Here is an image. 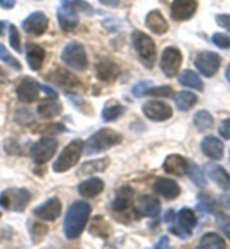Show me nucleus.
Instances as JSON below:
<instances>
[{
	"label": "nucleus",
	"mask_w": 230,
	"mask_h": 249,
	"mask_svg": "<svg viewBox=\"0 0 230 249\" xmlns=\"http://www.w3.org/2000/svg\"><path fill=\"white\" fill-rule=\"evenodd\" d=\"M6 27H7V23H6V21H5V20H0V36L5 35Z\"/></svg>",
	"instance_id": "55"
},
{
	"label": "nucleus",
	"mask_w": 230,
	"mask_h": 249,
	"mask_svg": "<svg viewBox=\"0 0 230 249\" xmlns=\"http://www.w3.org/2000/svg\"><path fill=\"white\" fill-rule=\"evenodd\" d=\"M189 167V163L187 159L183 156L178 155V154H172L169 155L164 160L163 163V170L166 172L167 174L174 175V177L181 178L187 174Z\"/></svg>",
	"instance_id": "22"
},
{
	"label": "nucleus",
	"mask_w": 230,
	"mask_h": 249,
	"mask_svg": "<svg viewBox=\"0 0 230 249\" xmlns=\"http://www.w3.org/2000/svg\"><path fill=\"white\" fill-rule=\"evenodd\" d=\"M204 172L224 191H230V174L224 166L216 163L204 164Z\"/></svg>",
	"instance_id": "18"
},
{
	"label": "nucleus",
	"mask_w": 230,
	"mask_h": 249,
	"mask_svg": "<svg viewBox=\"0 0 230 249\" xmlns=\"http://www.w3.org/2000/svg\"><path fill=\"white\" fill-rule=\"evenodd\" d=\"M91 206L87 201H76L68 209L64 218V235L69 240H74L85 231L87 223L89 221Z\"/></svg>",
	"instance_id": "1"
},
{
	"label": "nucleus",
	"mask_w": 230,
	"mask_h": 249,
	"mask_svg": "<svg viewBox=\"0 0 230 249\" xmlns=\"http://www.w3.org/2000/svg\"><path fill=\"white\" fill-rule=\"evenodd\" d=\"M65 130H67V128H65L62 124H50V126H47L46 129L44 130V133H45L47 136L54 137V135L62 134V133H64Z\"/></svg>",
	"instance_id": "49"
},
{
	"label": "nucleus",
	"mask_w": 230,
	"mask_h": 249,
	"mask_svg": "<svg viewBox=\"0 0 230 249\" xmlns=\"http://www.w3.org/2000/svg\"><path fill=\"white\" fill-rule=\"evenodd\" d=\"M133 46L136 51L142 64L147 69H153L158 56L156 45L153 39L147 34L141 31H134L131 34Z\"/></svg>",
	"instance_id": "3"
},
{
	"label": "nucleus",
	"mask_w": 230,
	"mask_h": 249,
	"mask_svg": "<svg viewBox=\"0 0 230 249\" xmlns=\"http://www.w3.org/2000/svg\"><path fill=\"white\" fill-rule=\"evenodd\" d=\"M177 81L181 86L191 88V89L200 91V92L204 89V84L201 78L195 72H193L192 70H184L181 74H178Z\"/></svg>",
	"instance_id": "30"
},
{
	"label": "nucleus",
	"mask_w": 230,
	"mask_h": 249,
	"mask_svg": "<svg viewBox=\"0 0 230 249\" xmlns=\"http://www.w3.org/2000/svg\"><path fill=\"white\" fill-rule=\"evenodd\" d=\"M160 208L162 204L158 197L151 194H145L138 199L135 212L138 217L158 218L160 213Z\"/></svg>",
	"instance_id": "16"
},
{
	"label": "nucleus",
	"mask_w": 230,
	"mask_h": 249,
	"mask_svg": "<svg viewBox=\"0 0 230 249\" xmlns=\"http://www.w3.org/2000/svg\"><path fill=\"white\" fill-rule=\"evenodd\" d=\"M226 241L218 233L207 232L200 239L198 248L201 249H224L226 248Z\"/></svg>",
	"instance_id": "33"
},
{
	"label": "nucleus",
	"mask_w": 230,
	"mask_h": 249,
	"mask_svg": "<svg viewBox=\"0 0 230 249\" xmlns=\"http://www.w3.org/2000/svg\"><path fill=\"white\" fill-rule=\"evenodd\" d=\"M0 61H2L3 63L9 65L10 68L16 70V71H20L21 70L20 62L17 58H15L1 43H0Z\"/></svg>",
	"instance_id": "40"
},
{
	"label": "nucleus",
	"mask_w": 230,
	"mask_h": 249,
	"mask_svg": "<svg viewBox=\"0 0 230 249\" xmlns=\"http://www.w3.org/2000/svg\"><path fill=\"white\" fill-rule=\"evenodd\" d=\"M183 62V55L177 47L167 46L163 51L159 61V68L166 78H174L177 75Z\"/></svg>",
	"instance_id": "9"
},
{
	"label": "nucleus",
	"mask_w": 230,
	"mask_h": 249,
	"mask_svg": "<svg viewBox=\"0 0 230 249\" xmlns=\"http://www.w3.org/2000/svg\"><path fill=\"white\" fill-rule=\"evenodd\" d=\"M193 124L198 131L204 133V131L211 129L213 127L214 120L211 113L207 110H199L193 116Z\"/></svg>",
	"instance_id": "34"
},
{
	"label": "nucleus",
	"mask_w": 230,
	"mask_h": 249,
	"mask_svg": "<svg viewBox=\"0 0 230 249\" xmlns=\"http://www.w3.org/2000/svg\"><path fill=\"white\" fill-rule=\"evenodd\" d=\"M58 147V142L53 136H46L39 138L37 142L32 145L29 149V155L33 162L37 165H43L52 160L55 155Z\"/></svg>",
	"instance_id": "7"
},
{
	"label": "nucleus",
	"mask_w": 230,
	"mask_h": 249,
	"mask_svg": "<svg viewBox=\"0 0 230 249\" xmlns=\"http://www.w3.org/2000/svg\"><path fill=\"white\" fill-rule=\"evenodd\" d=\"M196 223H198V219L195 211L190 208H182L175 215L173 222H171L169 230L181 239H188L192 236Z\"/></svg>",
	"instance_id": "6"
},
{
	"label": "nucleus",
	"mask_w": 230,
	"mask_h": 249,
	"mask_svg": "<svg viewBox=\"0 0 230 249\" xmlns=\"http://www.w3.org/2000/svg\"><path fill=\"white\" fill-rule=\"evenodd\" d=\"M61 5L72 9L75 13H81L85 15H93L94 9L87 0H60Z\"/></svg>",
	"instance_id": "36"
},
{
	"label": "nucleus",
	"mask_w": 230,
	"mask_h": 249,
	"mask_svg": "<svg viewBox=\"0 0 230 249\" xmlns=\"http://www.w3.org/2000/svg\"><path fill=\"white\" fill-rule=\"evenodd\" d=\"M24 32L33 36H42L49 28V18L43 12H34L21 23Z\"/></svg>",
	"instance_id": "13"
},
{
	"label": "nucleus",
	"mask_w": 230,
	"mask_h": 249,
	"mask_svg": "<svg viewBox=\"0 0 230 249\" xmlns=\"http://www.w3.org/2000/svg\"><path fill=\"white\" fill-rule=\"evenodd\" d=\"M110 160L108 157H102V159L92 160L89 162H85L78 170V175L80 177H88V175H93L96 173H102L107 170Z\"/></svg>",
	"instance_id": "28"
},
{
	"label": "nucleus",
	"mask_w": 230,
	"mask_h": 249,
	"mask_svg": "<svg viewBox=\"0 0 230 249\" xmlns=\"http://www.w3.org/2000/svg\"><path fill=\"white\" fill-rule=\"evenodd\" d=\"M222 199H224L222 201H224L226 206H227V207H228V209L230 210V193H228L227 196H222Z\"/></svg>",
	"instance_id": "56"
},
{
	"label": "nucleus",
	"mask_w": 230,
	"mask_h": 249,
	"mask_svg": "<svg viewBox=\"0 0 230 249\" xmlns=\"http://www.w3.org/2000/svg\"><path fill=\"white\" fill-rule=\"evenodd\" d=\"M146 96H151L155 98H172L174 96V90L169 86H152L147 90V92H146Z\"/></svg>",
	"instance_id": "41"
},
{
	"label": "nucleus",
	"mask_w": 230,
	"mask_h": 249,
	"mask_svg": "<svg viewBox=\"0 0 230 249\" xmlns=\"http://www.w3.org/2000/svg\"><path fill=\"white\" fill-rule=\"evenodd\" d=\"M41 90H43V92L46 93V96L51 98V99H57L58 98V94L57 92L52 88L49 87V86H45V84H41Z\"/></svg>",
	"instance_id": "51"
},
{
	"label": "nucleus",
	"mask_w": 230,
	"mask_h": 249,
	"mask_svg": "<svg viewBox=\"0 0 230 249\" xmlns=\"http://www.w3.org/2000/svg\"><path fill=\"white\" fill-rule=\"evenodd\" d=\"M16 6V0H0V7L5 10H10Z\"/></svg>",
	"instance_id": "52"
},
{
	"label": "nucleus",
	"mask_w": 230,
	"mask_h": 249,
	"mask_svg": "<svg viewBox=\"0 0 230 249\" xmlns=\"http://www.w3.org/2000/svg\"><path fill=\"white\" fill-rule=\"evenodd\" d=\"M58 26L65 33L73 32L79 25V14L68 7L62 6L57 10Z\"/></svg>",
	"instance_id": "26"
},
{
	"label": "nucleus",
	"mask_w": 230,
	"mask_h": 249,
	"mask_svg": "<svg viewBox=\"0 0 230 249\" xmlns=\"http://www.w3.org/2000/svg\"><path fill=\"white\" fill-rule=\"evenodd\" d=\"M47 80L56 87L61 88L67 93H75L74 91L81 87V82L73 73L69 72L65 69H55L54 71L49 73Z\"/></svg>",
	"instance_id": "11"
},
{
	"label": "nucleus",
	"mask_w": 230,
	"mask_h": 249,
	"mask_svg": "<svg viewBox=\"0 0 230 249\" xmlns=\"http://www.w3.org/2000/svg\"><path fill=\"white\" fill-rule=\"evenodd\" d=\"M9 44L13 47L15 52L20 54L21 53V41H20V34L18 32L17 27L14 24L9 25Z\"/></svg>",
	"instance_id": "44"
},
{
	"label": "nucleus",
	"mask_w": 230,
	"mask_h": 249,
	"mask_svg": "<svg viewBox=\"0 0 230 249\" xmlns=\"http://www.w3.org/2000/svg\"><path fill=\"white\" fill-rule=\"evenodd\" d=\"M216 23L219 26L230 33V15L229 14H218L216 16Z\"/></svg>",
	"instance_id": "50"
},
{
	"label": "nucleus",
	"mask_w": 230,
	"mask_h": 249,
	"mask_svg": "<svg viewBox=\"0 0 230 249\" xmlns=\"http://www.w3.org/2000/svg\"><path fill=\"white\" fill-rule=\"evenodd\" d=\"M134 190L129 185H124L116 191L115 199L112 200L111 208L116 212H124L133 204Z\"/></svg>",
	"instance_id": "25"
},
{
	"label": "nucleus",
	"mask_w": 230,
	"mask_h": 249,
	"mask_svg": "<svg viewBox=\"0 0 230 249\" xmlns=\"http://www.w3.org/2000/svg\"><path fill=\"white\" fill-rule=\"evenodd\" d=\"M195 65L206 78H212L218 73L221 65V57L212 51H203L196 55Z\"/></svg>",
	"instance_id": "10"
},
{
	"label": "nucleus",
	"mask_w": 230,
	"mask_h": 249,
	"mask_svg": "<svg viewBox=\"0 0 230 249\" xmlns=\"http://www.w3.org/2000/svg\"><path fill=\"white\" fill-rule=\"evenodd\" d=\"M98 79L106 83H114L120 75V68L115 62L104 58L96 65Z\"/></svg>",
	"instance_id": "20"
},
{
	"label": "nucleus",
	"mask_w": 230,
	"mask_h": 249,
	"mask_svg": "<svg viewBox=\"0 0 230 249\" xmlns=\"http://www.w3.org/2000/svg\"><path fill=\"white\" fill-rule=\"evenodd\" d=\"M187 175L195 186H198V188H200V189L207 188L208 181H207L206 174H204L202 168L199 165H196V164H195V163L189 164Z\"/></svg>",
	"instance_id": "35"
},
{
	"label": "nucleus",
	"mask_w": 230,
	"mask_h": 249,
	"mask_svg": "<svg viewBox=\"0 0 230 249\" xmlns=\"http://www.w3.org/2000/svg\"><path fill=\"white\" fill-rule=\"evenodd\" d=\"M175 106L180 111H189L198 104V97L190 91H180L174 97Z\"/></svg>",
	"instance_id": "32"
},
{
	"label": "nucleus",
	"mask_w": 230,
	"mask_h": 249,
	"mask_svg": "<svg viewBox=\"0 0 230 249\" xmlns=\"http://www.w3.org/2000/svg\"><path fill=\"white\" fill-rule=\"evenodd\" d=\"M153 190L155 193L159 194L160 196L165 197L167 200H173L177 197L181 193V188L174 180L166 178H160L156 180L154 185H153Z\"/></svg>",
	"instance_id": "23"
},
{
	"label": "nucleus",
	"mask_w": 230,
	"mask_h": 249,
	"mask_svg": "<svg viewBox=\"0 0 230 249\" xmlns=\"http://www.w3.org/2000/svg\"><path fill=\"white\" fill-rule=\"evenodd\" d=\"M62 105L57 101V99H46L43 100L37 107L38 115L43 117V118H54L61 115L62 112Z\"/></svg>",
	"instance_id": "29"
},
{
	"label": "nucleus",
	"mask_w": 230,
	"mask_h": 249,
	"mask_svg": "<svg viewBox=\"0 0 230 249\" xmlns=\"http://www.w3.org/2000/svg\"><path fill=\"white\" fill-rule=\"evenodd\" d=\"M105 182L99 178H91L78 185V192L83 197H94L104 191Z\"/></svg>",
	"instance_id": "27"
},
{
	"label": "nucleus",
	"mask_w": 230,
	"mask_h": 249,
	"mask_svg": "<svg viewBox=\"0 0 230 249\" xmlns=\"http://www.w3.org/2000/svg\"><path fill=\"white\" fill-rule=\"evenodd\" d=\"M145 26L155 35H164L169 32V23L159 10H152L145 18Z\"/></svg>",
	"instance_id": "24"
},
{
	"label": "nucleus",
	"mask_w": 230,
	"mask_h": 249,
	"mask_svg": "<svg viewBox=\"0 0 230 249\" xmlns=\"http://www.w3.org/2000/svg\"><path fill=\"white\" fill-rule=\"evenodd\" d=\"M216 223L220 231L230 240V215L224 212H217Z\"/></svg>",
	"instance_id": "43"
},
{
	"label": "nucleus",
	"mask_w": 230,
	"mask_h": 249,
	"mask_svg": "<svg viewBox=\"0 0 230 249\" xmlns=\"http://www.w3.org/2000/svg\"><path fill=\"white\" fill-rule=\"evenodd\" d=\"M199 204L198 210L204 212V213H217L218 206L217 202L212 197H210L208 194H199Z\"/></svg>",
	"instance_id": "38"
},
{
	"label": "nucleus",
	"mask_w": 230,
	"mask_h": 249,
	"mask_svg": "<svg viewBox=\"0 0 230 249\" xmlns=\"http://www.w3.org/2000/svg\"><path fill=\"white\" fill-rule=\"evenodd\" d=\"M218 133L222 138L226 139V141H229L230 139V118H226L222 120L218 127Z\"/></svg>",
	"instance_id": "48"
},
{
	"label": "nucleus",
	"mask_w": 230,
	"mask_h": 249,
	"mask_svg": "<svg viewBox=\"0 0 230 249\" xmlns=\"http://www.w3.org/2000/svg\"><path fill=\"white\" fill-rule=\"evenodd\" d=\"M15 122L20 126H28L34 122V115L29 109L20 108L15 113Z\"/></svg>",
	"instance_id": "42"
},
{
	"label": "nucleus",
	"mask_w": 230,
	"mask_h": 249,
	"mask_svg": "<svg viewBox=\"0 0 230 249\" xmlns=\"http://www.w3.org/2000/svg\"><path fill=\"white\" fill-rule=\"evenodd\" d=\"M90 233L94 237L107 238L110 236L111 228L108 225V222H106L102 219V217H96L90 226Z\"/></svg>",
	"instance_id": "37"
},
{
	"label": "nucleus",
	"mask_w": 230,
	"mask_h": 249,
	"mask_svg": "<svg viewBox=\"0 0 230 249\" xmlns=\"http://www.w3.org/2000/svg\"><path fill=\"white\" fill-rule=\"evenodd\" d=\"M170 247V240L167 236H162L155 245V248H169Z\"/></svg>",
	"instance_id": "53"
},
{
	"label": "nucleus",
	"mask_w": 230,
	"mask_h": 249,
	"mask_svg": "<svg viewBox=\"0 0 230 249\" xmlns=\"http://www.w3.org/2000/svg\"><path fill=\"white\" fill-rule=\"evenodd\" d=\"M31 200L32 193L23 188L6 189L0 193V207L7 211L23 212Z\"/></svg>",
	"instance_id": "5"
},
{
	"label": "nucleus",
	"mask_w": 230,
	"mask_h": 249,
	"mask_svg": "<svg viewBox=\"0 0 230 249\" xmlns=\"http://www.w3.org/2000/svg\"><path fill=\"white\" fill-rule=\"evenodd\" d=\"M29 232H31L32 241L36 244H39L41 241L46 237L47 232H49V228L47 226L43 225L39 222H33V225L29 227Z\"/></svg>",
	"instance_id": "39"
},
{
	"label": "nucleus",
	"mask_w": 230,
	"mask_h": 249,
	"mask_svg": "<svg viewBox=\"0 0 230 249\" xmlns=\"http://www.w3.org/2000/svg\"><path fill=\"white\" fill-rule=\"evenodd\" d=\"M0 218H1V212H0Z\"/></svg>",
	"instance_id": "59"
},
{
	"label": "nucleus",
	"mask_w": 230,
	"mask_h": 249,
	"mask_svg": "<svg viewBox=\"0 0 230 249\" xmlns=\"http://www.w3.org/2000/svg\"><path fill=\"white\" fill-rule=\"evenodd\" d=\"M211 41L221 50H230V36L224 33H214Z\"/></svg>",
	"instance_id": "45"
},
{
	"label": "nucleus",
	"mask_w": 230,
	"mask_h": 249,
	"mask_svg": "<svg viewBox=\"0 0 230 249\" xmlns=\"http://www.w3.org/2000/svg\"><path fill=\"white\" fill-rule=\"evenodd\" d=\"M83 147H85V142L81 139H74L69 142L62 149L55 162L53 163V171L55 173H64V172L71 170L73 166L78 164L83 153Z\"/></svg>",
	"instance_id": "4"
},
{
	"label": "nucleus",
	"mask_w": 230,
	"mask_h": 249,
	"mask_svg": "<svg viewBox=\"0 0 230 249\" xmlns=\"http://www.w3.org/2000/svg\"><path fill=\"white\" fill-rule=\"evenodd\" d=\"M175 215H177V212H175L174 210L167 211L165 213V217H164V221H165L166 223L173 222V220L175 219Z\"/></svg>",
	"instance_id": "54"
},
{
	"label": "nucleus",
	"mask_w": 230,
	"mask_h": 249,
	"mask_svg": "<svg viewBox=\"0 0 230 249\" xmlns=\"http://www.w3.org/2000/svg\"><path fill=\"white\" fill-rule=\"evenodd\" d=\"M201 151L212 160H221L225 155V145L214 136H207L201 142Z\"/></svg>",
	"instance_id": "21"
},
{
	"label": "nucleus",
	"mask_w": 230,
	"mask_h": 249,
	"mask_svg": "<svg viewBox=\"0 0 230 249\" xmlns=\"http://www.w3.org/2000/svg\"><path fill=\"white\" fill-rule=\"evenodd\" d=\"M41 84L32 78H25L18 84L16 93L17 98L24 104H32L38 100Z\"/></svg>",
	"instance_id": "17"
},
{
	"label": "nucleus",
	"mask_w": 230,
	"mask_h": 249,
	"mask_svg": "<svg viewBox=\"0 0 230 249\" xmlns=\"http://www.w3.org/2000/svg\"><path fill=\"white\" fill-rule=\"evenodd\" d=\"M142 110L149 120L156 123L166 122L173 116V110L171 106L166 102L158 100L145 102Z\"/></svg>",
	"instance_id": "12"
},
{
	"label": "nucleus",
	"mask_w": 230,
	"mask_h": 249,
	"mask_svg": "<svg viewBox=\"0 0 230 249\" xmlns=\"http://www.w3.org/2000/svg\"><path fill=\"white\" fill-rule=\"evenodd\" d=\"M125 111H126V108L124 107L120 102L116 100H110L106 104V106L104 107V110L101 112L102 120L106 123L114 122V120L120 118V117L125 113Z\"/></svg>",
	"instance_id": "31"
},
{
	"label": "nucleus",
	"mask_w": 230,
	"mask_h": 249,
	"mask_svg": "<svg viewBox=\"0 0 230 249\" xmlns=\"http://www.w3.org/2000/svg\"><path fill=\"white\" fill-rule=\"evenodd\" d=\"M61 60L64 64L76 71H85L89 63L85 46L79 42L69 43L62 51Z\"/></svg>",
	"instance_id": "8"
},
{
	"label": "nucleus",
	"mask_w": 230,
	"mask_h": 249,
	"mask_svg": "<svg viewBox=\"0 0 230 249\" xmlns=\"http://www.w3.org/2000/svg\"><path fill=\"white\" fill-rule=\"evenodd\" d=\"M6 82V75H5V72L2 71L1 69H0V86Z\"/></svg>",
	"instance_id": "57"
},
{
	"label": "nucleus",
	"mask_w": 230,
	"mask_h": 249,
	"mask_svg": "<svg viewBox=\"0 0 230 249\" xmlns=\"http://www.w3.org/2000/svg\"><path fill=\"white\" fill-rule=\"evenodd\" d=\"M225 76H226V79H227V81L230 83V63L228 64L227 69H226V71H225Z\"/></svg>",
	"instance_id": "58"
},
{
	"label": "nucleus",
	"mask_w": 230,
	"mask_h": 249,
	"mask_svg": "<svg viewBox=\"0 0 230 249\" xmlns=\"http://www.w3.org/2000/svg\"><path fill=\"white\" fill-rule=\"evenodd\" d=\"M153 86V82L149 80H144V81L137 82L135 86L131 88V93L135 98H142L146 96L147 90Z\"/></svg>",
	"instance_id": "46"
},
{
	"label": "nucleus",
	"mask_w": 230,
	"mask_h": 249,
	"mask_svg": "<svg viewBox=\"0 0 230 249\" xmlns=\"http://www.w3.org/2000/svg\"><path fill=\"white\" fill-rule=\"evenodd\" d=\"M123 136L110 128H101L91 135L85 142L83 151L87 155H94L108 151L114 146L122 144Z\"/></svg>",
	"instance_id": "2"
},
{
	"label": "nucleus",
	"mask_w": 230,
	"mask_h": 249,
	"mask_svg": "<svg viewBox=\"0 0 230 249\" xmlns=\"http://www.w3.org/2000/svg\"><path fill=\"white\" fill-rule=\"evenodd\" d=\"M45 50L38 44L27 42L25 45V56L29 69L32 71H39L42 69L44 61H45Z\"/></svg>",
	"instance_id": "19"
},
{
	"label": "nucleus",
	"mask_w": 230,
	"mask_h": 249,
	"mask_svg": "<svg viewBox=\"0 0 230 249\" xmlns=\"http://www.w3.org/2000/svg\"><path fill=\"white\" fill-rule=\"evenodd\" d=\"M100 1H101V0H100Z\"/></svg>",
	"instance_id": "60"
},
{
	"label": "nucleus",
	"mask_w": 230,
	"mask_h": 249,
	"mask_svg": "<svg viewBox=\"0 0 230 249\" xmlns=\"http://www.w3.org/2000/svg\"><path fill=\"white\" fill-rule=\"evenodd\" d=\"M5 151L6 153H8L9 155H19L21 156L23 154V149H21V146L14 139H7L5 142Z\"/></svg>",
	"instance_id": "47"
},
{
	"label": "nucleus",
	"mask_w": 230,
	"mask_h": 249,
	"mask_svg": "<svg viewBox=\"0 0 230 249\" xmlns=\"http://www.w3.org/2000/svg\"><path fill=\"white\" fill-rule=\"evenodd\" d=\"M196 8V0H173L171 3L170 14L175 21H185L195 16Z\"/></svg>",
	"instance_id": "15"
},
{
	"label": "nucleus",
	"mask_w": 230,
	"mask_h": 249,
	"mask_svg": "<svg viewBox=\"0 0 230 249\" xmlns=\"http://www.w3.org/2000/svg\"><path fill=\"white\" fill-rule=\"evenodd\" d=\"M36 217L44 221H55L62 213V202L56 196L50 197L33 210Z\"/></svg>",
	"instance_id": "14"
}]
</instances>
